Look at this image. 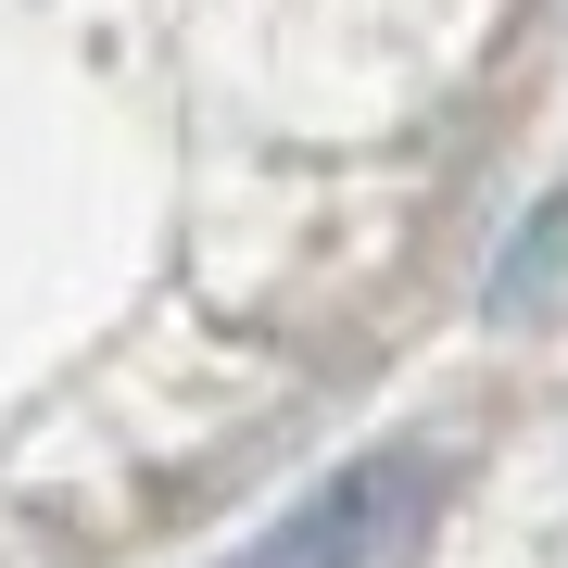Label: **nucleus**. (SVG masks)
I'll use <instances>...</instances> for the list:
<instances>
[{
	"mask_svg": "<svg viewBox=\"0 0 568 568\" xmlns=\"http://www.w3.org/2000/svg\"><path fill=\"white\" fill-rule=\"evenodd\" d=\"M405 506H417L405 467H354V480L304 493V506L265 530L253 568H379V556H392V530H405Z\"/></svg>",
	"mask_w": 568,
	"mask_h": 568,
	"instance_id": "f257e3e1",
	"label": "nucleus"
}]
</instances>
